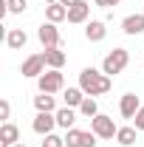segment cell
<instances>
[{"label": "cell", "instance_id": "1", "mask_svg": "<svg viewBox=\"0 0 144 147\" xmlns=\"http://www.w3.org/2000/svg\"><path fill=\"white\" fill-rule=\"evenodd\" d=\"M79 88L85 91V96H105L113 88V76H108L105 71H96V68H82Z\"/></svg>", "mask_w": 144, "mask_h": 147}, {"label": "cell", "instance_id": "2", "mask_svg": "<svg viewBox=\"0 0 144 147\" xmlns=\"http://www.w3.org/2000/svg\"><path fill=\"white\" fill-rule=\"evenodd\" d=\"M127 65H130V51H127V48H113V51L102 59V71L108 74V76L122 74Z\"/></svg>", "mask_w": 144, "mask_h": 147}, {"label": "cell", "instance_id": "3", "mask_svg": "<svg viewBox=\"0 0 144 147\" xmlns=\"http://www.w3.org/2000/svg\"><path fill=\"white\" fill-rule=\"evenodd\" d=\"M37 88H40V93H59L62 88H65V76H62V71L48 68V71L37 79Z\"/></svg>", "mask_w": 144, "mask_h": 147}, {"label": "cell", "instance_id": "4", "mask_svg": "<svg viewBox=\"0 0 144 147\" xmlns=\"http://www.w3.org/2000/svg\"><path fill=\"white\" fill-rule=\"evenodd\" d=\"M96 133L93 130H79V127H71L65 130V147H96Z\"/></svg>", "mask_w": 144, "mask_h": 147}, {"label": "cell", "instance_id": "5", "mask_svg": "<svg viewBox=\"0 0 144 147\" xmlns=\"http://www.w3.org/2000/svg\"><path fill=\"white\" fill-rule=\"evenodd\" d=\"M48 68V62H45V54H31L23 59V65H20V74L23 76H28V79H40L42 74Z\"/></svg>", "mask_w": 144, "mask_h": 147}, {"label": "cell", "instance_id": "6", "mask_svg": "<svg viewBox=\"0 0 144 147\" xmlns=\"http://www.w3.org/2000/svg\"><path fill=\"white\" fill-rule=\"evenodd\" d=\"M37 37H40L42 48H59V45H62V34H59L57 23H48V20L37 28Z\"/></svg>", "mask_w": 144, "mask_h": 147}, {"label": "cell", "instance_id": "7", "mask_svg": "<svg viewBox=\"0 0 144 147\" xmlns=\"http://www.w3.org/2000/svg\"><path fill=\"white\" fill-rule=\"evenodd\" d=\"M90 130H93L99 139H116V133H119L116 122H113L110 116H105V113H99V116L90 119Z\"/></svg>", "mask_w": 144, "mask_h": 147}, {"label": "cell", "instance_id": "8", "mask_svg": "<svg viewBox=\"0 0 144 147\" xmlns=\"http://www.w3.org/2000/svg\"><path fill=\"white\" fill-rule=\"evenodd\" d=\"M54 127H57V113H37L31 122V130L37 136H48V133H54Z\"/></svg>", "mask_w": 144, "mask_h": 147}, {"label": "cell", "instance_id": "9", "mask_svg": "<svg viewBox=\"0 0 144 147\" xmlns=\"http://www.w3.org/2000/svg\"><path fill=\"white\" fill-rule=\"evenodd\" d=\"M139 108H141V99H139L136 93H124L122 102H119V113H122V119H136Z\"/></svg>", "mask_w": 144, "mask_h": 147}, {"label": "cell", "instance_id": "10", "mask_svg": "<svg viewBox=\"0 0 144 147\" xmlns=\"http://www.w3.org/2000/svg\"><path fill=\"white\" fill-rule=\"evenodd\" d=\"M85 37H88V42H102V40L108 37L105 20H88V23H85Z\"/></svg>", "mask_w": 144, "mask_h": 147}, {"label": "cell", "instance_id": "11", "mask_svg": "<svg viewBox=\"0 0 144 147\" xmlns=\"http://www.w3.org/2000/svg\"><path fill=\"white\" fill-rule=\"evenodd\" d=\"M20 142V130L14 122H3L0 125V147H14Z\"/></svg>", "mask_w": 144, "mask_h": 147}, {"label": "cell", "instance_id": "12", "mask_svg": "<svg viewBox=\"0 0 144 147\" xmlns=\"http://www.w3.org/2000/svg\"><path fill=\"white\" fill-rule=\"evenodd\" d=\"M122 31L130 34V37L144 34V14H127V17L122 20Z\"/></svg>", "mask_w": 144, "mask_h": 147}, {"label": "cell", "instance_id": "13", "mask_svg": "<svg viewBox=\"0 0 144 147\" xmlns=\"http://www.w3.org/2000/svg\"><path fill=\"white\" fill-rule=\"evenodd\" d=\"M88 14H90V3L82 0V3L68 9V23H88Z\"/></svg>", "mask_w": 144, "mask_h": 147}, {"label": "cell", "instance_id": "14", "mask_svg": "<svg viewBox=\"0 0 144 147\" xmlns=\"http://www.w3.org/2000/svg\"><path fill=\"white\" fill-rule=\"evenodd\" d=\"M26 42H28V37L23 28H9V34H6V45L11 48V51H20V48H26Z\"/></svg>", "mask_w": 144, "mask_h": 147}, {"label": "cell", "instance_id": "15", "mask_svg": "<svg viewBox=\"0 0 144 147\" xmlns=\"http://www.w3.org/2000/svg\"><path fill=\"white\" fill-rule=\"evenodd\" d=\"M42 54H45V62H48V68H54V71H62V65L68 62L65 51H59V48H45Z\"/></svg>", "mask_w": 144, "mask_h": 147}, {"label": "cell", "instance_id": "16", "mask_svg": "<svg viewBox=\"0 0 144 147\" xmlns=\"http://www.w3.org/2000/svg\"><path fill=\"white\" fill-rule=\"evenodd\" d=\"M34 108H37V113H57L54 93H40V96H34Z\"/></svg>", "mask_w": 144, "mask_h": 147}, {"label": "cell", "instance_id": "17", "mask_svg": "<svg viewBox=\"0 0 144 147\" xmlns=\"http://www.w3.org/2000/svg\"><path fill=\"white\" fill-rule=\"evenodd\" d=\"M45 20L48 23H62V20H68V9L62 3H51V6H45Z\"/></svg>", "mask_w": 144, "mask_h": 147}, {"label": "cell", "instance_id": "18", "mask_svg": "<svg viewBox=\"0 0 144 147\" xmlns=\"http://www.w3.org/2000/svg\"><path fill=\"white\" fill-rule=\"evenodd\" d=\"M73 122H76V110H73V108H59V110H57V127L71 130Z\"/></svg>", "mask_w": 144, "mask_h": 147}, {"label": "cell", "instance_id": "19", "mask_svg": "<svg viewBox=\"0 0 144 147\" xmlns=\"http://www.w3.org/2000/svg\"><path fill=\"white\" fill-rule=\"evenodd\" d=\"M136 133H139V130L133 127V125H124V127H119V133H116V142L122 147H133L136 144Z\"/></svg>", "mask_w": 144, "mask_h": 147}, {"label": "cell", "instance_id": "20", "mask_svg": "<svg viewBox=\"0 0 144 147\" xmlns=\"http://www.w3.org/2000/svg\"><path fill=\"white\" fill-rule=\"evenodd\" d=\"M62 99H65V108H79V105L85 102V91H82V88H68Z\"/></svg>", "mask_w": 144, "mask_h": 147}, {"label": "cell", "instance_id": "21", "mask_svg": "<svg viewBox=\"0 0 144 147\" xmlns=\"http://www.w3.org/2000/svg\"><path fill=\"white\" fill-rule=\"evenodd\" d=\"M76 110H79V116H85V119L99 116V105H96V99H93V96H85V102H82Z\"/></svg>", "mask_w": 144, "mask_h": 147}, {"label": "cell", "instance_id": "22", "mask_svg": "<svg viewBox=\"0 0 144 147\" xmlns=\"http://www.w3.org/2000/svg\"><path fill=\"white\" fill-rule=\"evenodd\" d=\"M42 147H65V136L48 133V136H42Z\"/></svg>", "mask_w": 144, "mask_h": 147}, {"label": "cell", "instance_id": "23", "mask_svg": "<svg viewBox=\"0 0 144 147\" xmlns=\"http://www.w3.org/2000/svg\"><path fill=\"white\" fill-rule=\"evenodd\" d=\"M6 6H9V14H23V11L28 9L26 0H6Z\"/></svg>", "mask_w": 144, "mask_h": 147}, {"label": "cell", "instance_id": "24", "mask_svg": "<svg viewBox=\"0 0 144 147\" xmlns=\"http://www.w3.org/2000/svg\"><path fill=\"white\" fill-rule=\"evenodd\" d=\"M9 116H11V105H9V99H3V102H0V119L9 122Z\"/></svg>", "mask_w": 144, "mask_h": 147}, {"label": "cell", "instance_id": "25", "mask_svg": "<svg viewBox=\"0 0 144 147\" xmlns=\"http://www.w3.org/2000/svg\"><path fill=\"white\" fill-rule=\"evenodd\" d=\"M122 0H93V6H99V9H116Z\"/></svg>", "mask_w": 144, "mask_h": 147}, {"label": "cell", "instance_id": "26", "mask_svg": "<svg viewBox=\"0 0 144 147\" xmlns=\"http://www.w3.org/2000/svg\"><path fill=\"white\" fill-rule=\"evenodd\" d=\"M133 127H136V130H144V105L139 108V113H136V119H133Z\"/></svg>", "mask_w": 144, "mask_h": 147}, {"label": "cell", "instance_id": "27", "mask_svg": "<svg viewBox=\"0 0 144 147\" xmlns=\"http://www.w3.org/2000/svg\"><path fill=\"white\" fill-rule=\"evenodd\" d=\"M59 3H62L65 9H71V6H76V3H82V0H59Z\"/></svg>", "mask_w": 144, "mask_h": 147}, {"label": "cell", "instance_id": "28", "mask_svg": "<svg viewBox=\"0 0 144 147\" xmlns=\"http://www.w3.org/2000/svg\"><path fill=\"white\" fill-rule=\"evenodd\" d=\"M51 3H59V0H45V6H51Z\"/></svg>", "mask_w": 144, "mask_h": 147}, {"label": "cell", "instance_id": "29", "mask_svg": "<svg viewBox=\"0 0 144 147\" xmlns=\"http://www.w3.org/2000/svg\"><path fill=\"white\" fill-rule=\"evenodd\" d=\"M14 147H26V142H17V144H14Z\"/></svg>", "mask_w": 144, "mask_h": 147}]
</instances>
